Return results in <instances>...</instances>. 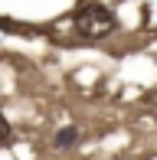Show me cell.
I'll list each match as a JSON object with an SVG mask.
<instances>
[{
    "mask_svg": "<svg viewBox=\"0 0 157 160\" xmlns=\"http://www.w3.org/2000/svg\"><path fill=\"white\" fill-rule=\"evenodd\" d=\"M72 26H75L78 36H85V39H102V36L118 30V20H115V13H111L105 3L89 0V3H82L72 13Z\"/></svg>",
    "mask_w": 157,
    "mask_h": 160,
    "instance_id": "cell-1",
    "label": "cell"
},
{
    "mask_svg": "<svg viewBox=\"0 0 157 160\" xmlns=\"http://www.w3.org/2000/svg\"><path fill=\"white\" fill-rule=\"evenodd\" d=\"M75 141H78V128H75V124H69V128H62L59 134H56L53 147H56V150H66V147H72Z\"/></svg>",
    "mask_w": 157,
    "mask_h": 160,
    "instance_id": "cell-2",
    "label": "cell"
},
{
    "mask_svg": "<svg viewBox=\"0 0 157 160\" xmlns=\"http://www.w3.org/2000/svg\"><path fill=\"white\" fill-rule=\"evenodd\" d=\"M10 134H13V128H10V121L3 118V111H0V147L10 141Z\"/></svg>",
    "mask_w": 157,
    "mask_h": 160,
    "instance_id": "cell-3",
    "label": "cell"
}]
</instances>
